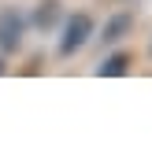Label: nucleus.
<instances>
[{
  "label": "nucleus",
  "mask_w": 152,
  "mask_h": 148,
  "mask_svg": "<svg viewBox=\"0 0 152 148\" xmlns=\"http://www.w3.org/2000/svg\"><path fill=\"white\" fill-rule=\"evenodd\" d=\"M130 63H134L130 52H111V56L96 67V74H100V78H123V74L130 70Z\"/></svg>",
  "instance_id": "39448f33"
},
{
  "label": "nucleus",
  "mask_w": 152,
  "mask_h": 148,
  "mask_svg": "<svg viewBox=\"0 0 152 148\" xmlns=\"http://www.w3.org/2000/svg\"><path fill=\"white\" fill-rule=\"evenodd\" d=\"M89 37H93V19H89L86 11L67 15L63 37H59V56H74V52H82V48L89 44Z\"/></svg>",
  "instance_id": "f257e3e1"
},
{
  "label": "nucleus",
  "mask_w": 152,
  "mask_h": 148,
  "mask_svg": "<svg viewBox=\"0 0 152 148\" xmlns=\"http://www.w3.org/2000/svg\"><path fill=\"white\" fill-rule=\"evenodd\" d=\"M59 15H63L59 11V0H41V4L34 7V15H30V22H34L37 30H52L59 22Z\"/></svg>",
  "instance_id": "20e7f679"
},
{
  "label": "nucleus",
  "mask_w": 152,
  "mask_h": 148,
  "mask_svg": "<svg viewBox=\"0 0 152 148\" xmlns=\"http://www.w3.org/2000/svg\"><path fill=\"white\" fill-rule=\"evenodd\" d=\"M0 74H4V59H0Z\"/></svg>",
  "instance_id": "423d86ee"
},
{
  "label": "nucleus",
  "mask_w": 152,
  "mask_h": 148,
  "mask_svg": "<svg viewBox=\"0 0 152 148\" xmlns=\"http://www.w3.org/2000/svg\"><path fill=\"white\" fill-rule=\"evenodd\" d=\"M130 30H134V15H130V11H115L111 19H104L100 41H104V44H119L123 37H130Z\"/></svg>",
  "instance_id": "7ed1b4c3"
},
{
  "label": "nucleus",
  "mask_w": 152,
  "mask_h": 148,
  "mask_svg": "<svg viewBox=\"0 0 152 148\" xmlns=\"http://www.w3.org/2000/svg\"><path fill=\"white\" fill-rule=\"evenodd\" d=\"M26 37V15L19 7H0V52L15 56Z\"/></svg>",
  "instance_id": "f03ea898"
}]
</instances>
